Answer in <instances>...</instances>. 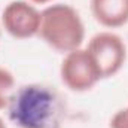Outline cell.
<instances>
[{"instance_id": "obj_9", "label": "cell", "mask_w": 128, "mask_h": 128, "mask_svg": "<svg viewBox=\"0 0 128 128\" xmlns=\"http://www.w3.org/2000/svg\"><path fill=\"white\" fill-rule=\"evenodd\" d=\"M28 3H32L34 6H37V4H49V3H52L54 0H27Z\"/></svg>"}, {"instance_id": "obj_1", "label": "cell", "mask_w": 128, "mask_h": 128, "mask_svg": "<svg viewBox=\"0 0 128 128\" xmlns=\"http://www.w3.org/2000/svg\"><path fill=\"white\" fill-rule=\"evenodd\" d=\"M4 110L8 119L18 128H61L67 118L66 98L46 84L15 88Z\"/></svg>"}, {"instance_id": "obj_3", "label": "cell", "mask_w": 128, "mask_h": 128, "mask_svg": "<svg viewBox=\"0 0 128 128\" xmlns=\"http://www.w3.org/2000/svg\"><path fill=\"white\" fill-rule=\"evenodd\" d=\"M101 79H109L121 72L127 61V45L124 39L113 32L94 34L86 45Z\"/></svg>"}, {"instance_id": "obj_8", "label": "cell", "mask_w": 128, "mask_h": 128, "mask_svg": "<svg viewBox=\"0 0 128 128\" xmlns=\"http://www.w3.org/2000/svg\"><path fill=\"white\" fill-rule=\"evenodd\" d=\"M110 128H128V106L119 109L110 119Z\"/></svg>"}, {"instance_id": "obj_7", "label": "cell", "mask_w": 128, "mask_h": 128, "mask_svg": "<svg viewBox=\"0 0 128 128\" xmlns=\"http://www.w3.org/2000/svg\"><path fill=\"white\" fill-rule=\"evenodd\" d=\"M15 88L16 85H15L14 73L6 67H0V110L6 109L9 98L15 91Z\"/></svg>"}, {"instance_id": "obj_4", "label": "cell", "mask_w": 128, "mask_h": 128, "mask_svg": "<svg viewBox=\"0 0 128 128\" xmlns=\"http://www.w3.org/2000/svg\"><path fill=\"white\" fill-rule=\"evenodd\" d=\"M60 76L64 86L73 92H86L101 80L86 48H79L64 55L60 66Z\"/></svg>"}, {"instance_id": "obj_2", "label": "cell", "mask_w": 128, "mask_h": 128, "mask_svg": "<svg viewBox=\"0 0 128 128\" xmlns=\"http://www.w3.org/2000/svg\"><path fill=\"white\" fill-rule=\"evenodd\" d=\"M49 48L67 54L82 48L85 26L80 14L67 3H52L40 10V28L37 34Z\"/></svg>"}, {"instance_id": "obj_10", "label": "cell", "mask_w": 128, "mask_h": 128, "mask_svg": "<svg viewBox=\"0 0 128 128\" xmlns=\"http://www.w3.org/2000/svg\"><path fill=\"white\" fill-rule=\"evenodd\" d=\"M0 128H8V125H6V122L3 121V118L0 116Z\"/></svg>"}, {"instance_id": "obj_6", "label": "cell", "mask_w": 128, "mask_h": 128, "mask_svg": "<svg viewBox=\"0 0 128 128\" xmlns=\"http://www.w3.org/2000/svg\"><path fill=\"white\" fill-rule=\"evenodd\" d=\"M91 14L106 28H119L128 22V0H91Z\"/></svg>"}, {"instance_id": "obj_5", "label": "cell", "mask_w": 128, "mask_h": 128, "mask_svg": "<svg viewBox=\"0 0 128 128\" xmlns=\"http://www.w3.org/2000/svg\"><path fill=\"white\" fill-rule=\"evenodd\" d=\"M2 26L14 39L34 37L40 28V10L27 0H12L2 12Z\"/></svg>"}]
</instances>
